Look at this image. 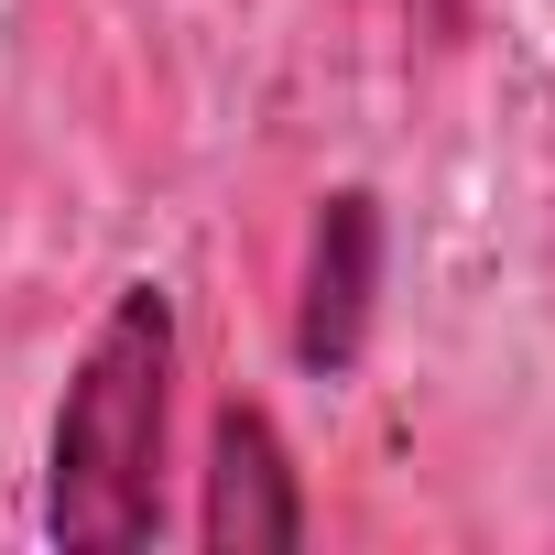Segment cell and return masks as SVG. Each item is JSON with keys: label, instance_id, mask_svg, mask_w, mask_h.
Wrapping results in <instances>:
<instances>
[{"label": "cell", "instance_id": "1", "mask_svg": "<svg viewBox=\"0 0 555 555\" xmlns=\"http://www.w3.org/2000/svg\"><path fill=\"white\" fill-rule=\"evenodd\" d=\"M175 295L120 284L88 327L55 436H44V544L66 555H131L164 533V436H175Z\"/></svg>", "mask_w": 555, "mask_h": 555}, {"label": "cell", "instance_id": "2", "mask_svg": "<svg viewBox=\"0 0 555 555\" xmlns=\"http://www.w3.org/2000/svg\"><path fill=\"white\" fill-rule=\"evenodd\" d=\"M371 306H382V196L371 185H327L306 218V284H295V371L306 382H349L371 349Z\"/></svg>", "mask_w": 555, "mask_h": 555}, {"label": "cell", "instance_id": "3", "mask_svg": "<svg viewBox=\"0 0 555 555\" xmlns=\"http://www.w3.org/2000/svg\"><path fill=\"white\" fill-rule=\"evenodd\" d=\"M196 544L207 555H295L306 544V468L261 403H218L207 425V490H196Z\"/></svg>", "mask_w": 555, "mask_h": 555}]
</instances>
